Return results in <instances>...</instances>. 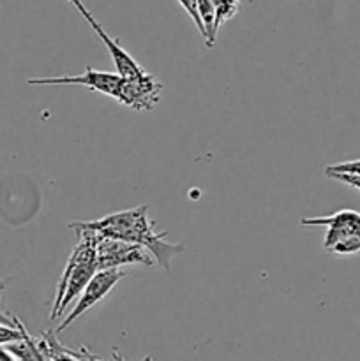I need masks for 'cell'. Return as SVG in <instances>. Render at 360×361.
Returning a JSON list of instances; mask_svg holds the SVG:
<instances>
[{"label": "cell", "mask_w": 360, "mask_h": 361, "mask_svg": "<svg viewBox=\"0 0 360 361\" xmlns=\"http://www.w3.org/2000/svg\"><path fill=\"white\" fill-rule=\"evenodd\" d=\"M154 226L155 222L148 219V207L143 204V207L131 208V210L109 214L106 217L97 219V221L71 222L69 228L74 231H92L101 238L120 240V242L136 243V245L145 247L154 257L155 263L162 270L169 271L172 259L176 254L184 252L186 245L164 242L168 233H155Z\"/></svg>", "instance_id": "cell-1"}, {"label": "cell", "mask_w": 360, "mask_h": 361, "mask_svg": "<svg viewBox=\"0 0 360 361\" xmlns=\"http://www.w3.org/2000/svg\"><path fill=\"white\" fill-rule=\"evenodd\" d=\"M78 243L67 259L66 270L60 277L56 286L55 296H53V307L49 319L55 321L64 316L67 307L78 300L85 286L90 282L99 271L97 268V247L99 236L92 231H76Z\"/></svg>", "instance_id": "cell-2"}, {"label": "cell", "mask_w": 360, "mask_h": 361, "mask_svg": "<svg viewBox=\"0 0 360 361\" xmlns=\"http://www.w3.org/2000/svg\"><path fill=\"white\" fill-rule=\"evenodd\" d=\"M126 277V271H120L119 268H109V270H99L94 277L90 279L85 289L81 291V295L78 296L76 305L73 307L69 314L66 316V319L60 323V326L56 328L55 334H60V331L66 330L67 326L74 323L76 319H80L88 309L95 305V303L101 302L116 284H119L122 279Z\"/></svg>", "instance_id": "cell-3"}, {"label": "cell", "mask_w": 360, "mask_h": 361, "mask_svg": "<svg viewBox=\"0 0 360 361\" xmlns=\"http://www.w3.org/2000/svg\"><path fill=\"white\" fill-rule=\"evenodd\" d=\"M161 92L162 85L150 73L145 71L136 78H122L115 99L127 108L136 109V111H143V109L147 111V109L155 108L161 99Z\"/></svg>", "instance_id": "cell-4"}, {"label": "cell", "mask_w": 360, "mask_h": 361, "mask_svg": "<svg viewBox=\"0 0 360 361\" xmlns=\"http://www.w3.org/2000/svg\"><path fill=\"white\" fill-rule=\"evenodd\" d=\"M97 268L99 270H109V268H119L124 264H145L152 267L150 252L145 247L136 243L120 242V240L101 238L99 236L97 247Z\"/></svg>", "instance_id": "cell-5"}, {"label": "cell", "mask_w": 360, "mask_h": 361, "mask_svg": "<svg viewBox=\"0 0 360 361\" xmlns=\"http://www.w3.org/2000/svg\"><path fill=\"white\" fill-rule=\"evenodd\" d=\"M67 2H69L71 6H73L74 9L81 14V18H83V20L90 25L92 30L95 32V35H97V37L104 42V46L108 48L109 55H112L113 63H115V67H116V74H120L122 78H136V76H140V74L145 73L143 67H141L140 63H138L136 60H134L133 56H131L129 53H127L126 49L119 44V39H113L106 34V30L102 28V25L97 21V18H95L94 14L88 11V7L85 6L81 0H67Z\"/></svg>", "instance_id": "cell-6"}, {"label": "cell", "mask_w": 360, "mask_h": 361, "mask_svg": "<svg viewBox=\"0 0 360 361\" xmlns=\"http://www.w3.org/2000/svg\"><path fill=\"white\" fill-rule=\"evenodd\" d=\"M120 83H122V76L120 74L95 71L92 67H87L85 73L78 74V76L30 78V80H27V85H32V87H44V85H81V87H87L88 90L101 92V94L109 95L113 99H115Z\"/></svg>", "instance_id": "cell-7"}, {"label": "cell", "mask_w": 360, "mask_h": 361, "mask_svg": "<svg viewBox=\"0 0 360 361\" xmlns=\"http://www.w3.org/2000/svg\"><path fill=\"white\" fill-rule=\"evenodd\" d=\"M300 224L325 226V228H327V235H325V242H323L325 250L334 247L339 240L346 238V236L360 235V214L355 210H349V208L335 212V214L327 215V217L302 219Z\"/></svg>", "instance_id": "cell-8"}, {"label": "cell", "mask_w": 360, "mask_h": 361, "mask_svg": "<svg viewBox=\"0 0 360 361\" xmlns=\"http://www.w3.org/2000/svg\"><path fill=\"white\" fill-rule=\"evenodd\" d=\"M198 14H200L201 25L205 30V46L212 48L217 39V28H215V7L212 0H198Z\"/></svg>", "instance_id": "cell-9"}, {"label": "cell", "mask_w": 360, "mask_h": 361, "mask_svg": "<svg viewBox=\"0 0 360 361\" xmlns=\"http://www.w3.org/2000/svg\"><path fill=\"white\" fill-rule=\"evenodd\" d=\"M215 7V28H221L240 11V0H212Z\"/></svg>", "instance_id": "cell-10"}, {"label": "cell", "mask_w": 360, "mask_h": 361, "mask_svg": "<svg viewBox=\"0 0 360 361\" xmlns=\"http://www.w3.org/2000/svg\"><path fill=\"white\" fill-rule=\"evenodd\" d=\"M23 324L18 317H14V324L0 323V345H9L20 342L23 338Z\"/></svg>", "instance_id": "cell-11"}, {"label": "cell", "mask_w": 360, "mask_h": 361, "mask_svg": "<svg viewBox=\"0 0 360 361\" xmlns=\"http://www.w3.org/2000/svg\"><path fill=\"white\" fill-rule=\"evenodd\" d=\"M332 173H341V175H360V159L359 161L339 162V164L327 166V168H325V175H332Z\"/></svg>", "instance_id": "cell-12"}, {"label": "cell", "mask_w": 360, "mask_h": 361, "mask_svg": "<svg viewBox=\"0 0 360 361\" xmlns=\"http://www.w3.org/2000/svg\"><path fill=\"white\" fill-rule=\"evenodd\" d=\"M179 4L184 7V9H186V13L189 14L191 20L194 21L198 32H200L201 35H205L203 25H201V20H200V14H198V0H179Z\"/></svg>", "instance_id": "cell-13"}, {"label": "cell", "mask_w": 360, "mask_h": 361, "mask_svg": "<svg viewBox=\"0 0 360 361\" xmlns=\"http://www.w3.org/2000/svg\"><path fill=\"white\" fill-rule=\"evenodd\" d=\"M9 282L11 279H2L0 281V323L4 324H14V316H9V312L4 310V293H6V288Z\"/></svg>", "instance_id": "cell-14"}, {"label": "cell", "mask_w": 360, "mask_h": 361, "mask_svg": "<svg viewBox=\"0 0 360 361\" xmlns=\"http://www.w3.org/2000/svg\"><path fill=\"white\" fill-rule=\"evenodd\" d=\"M327 176L328 178L337 180V182L341 183H346V185H349L352 189L360 190V175H341V173H332V175Z\"/></svg>", "instance_id": "cell-15"}, {"label": "cell", "mask_w": 360, "mask_h": 361, "mask_svg": "<svg viewBox=\"0 0 360 361\" xmlns=\"http://www.w3.org/2000/svg\"><path fill=\"white\" fill-rule=\"evenodd\" d=\"M115 361H124V358H122V356H120V355H119V353H116V351H115Z\"/></svg>", "instance_id": "cell-16"}, {"label": "cell", "mask_w": 360, "mask_h": 361, "mask_svg": "<svg viewBox=\"0 0 360 361\" xmlns=\"http://www.w3.org/2000/svg\"><path fill=\"white\" fill-rule=\"evenodd\" d=\"M249 2H251V4H253V2H254V0H249Z\"/></svg>", "instance_id": "cell-17"}]
</instances>
